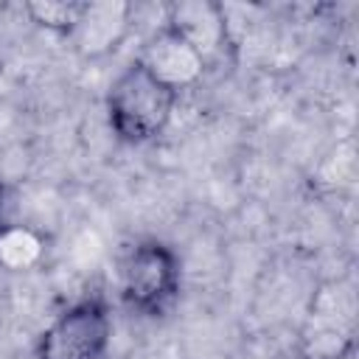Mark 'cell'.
<instances>
[{
	"label": "cell",
	"instance_id": "10",
	"mask_svg": "<svg viewBox=\"0 0 359 359\" xmlns=\"http://www.w3.org/2000/svg\"><path fill=\"white\" fill-rule=\"evenodd\" d=\"M3 202H6V188H3V182H0V230L8 224V222L3 219Z\"/></svg>",
	"mask_w": 359,
	"mask_h": 359
},
{
	"label": "cell",
	"instance_id": "1",
	"mask_svg": "<svg viewBox=\"0 0 359 359\" xmlns=\"http://www.w3.org/2000/svg\"><path fill=\"white\" fill-rule=\"evenodd\" d=\"M177 93L151 79L137 62L123 67L107 93V121L121 143L143 146L160 137L174 115Z\"/></svg>",
	"mask_w": 359,
	"mask_h": 359
},
{
	"label": "cell",
	"instance_id": "2",
	"mask_svg": "<svg viewBox=\"0 0 359 359\" xmlns=\"http://www.w3.org/2000/svg\"><path fill=\"white\" fill-rule=\"evenodd\" d=\"M180 258L168 244L157 238H140L129 244L118 261L121 300L140 317L168 314L180 297Z\"/></svg>",
	"mask_w": 359,
	"mask_h": 359
},
{
	"label": "cell",
	"instance_id": "7",
	"mask_svg": "<svg viewBox=\"0 0 359 359\" xmlns=\"http://www.w3.org/2000/svg\"><path fill=\"white\" fill-rule=\"evenodd\" d=\"M135 62L160 84H165L168 90H174L177 95L182 90L196 87L205 73L208 65L202 62V56L177 34L171 31L165 22L157 25L140 45V53L135 56Z\"/></svg>",
	"mask_w": 359,
	"mask_h": 359
},
{
	"label": "cell",
	"instance_id": "8",
	"mask_svg": "<svg viewBox=\"0 0 359 359\" xmlns=\"http://www.w3.org/2000/svg\"><path fill=\"white\" fill-rule=\"evenodd\" d=\"M45 255V238L22 224H6L0 230V266L8 272L34 269Z\"/></svg>",
	"mask_w": 359,
	"mask_h": 359
},
{
	"label": "cell",
	"instance_id": "9",
	"mask_svg": "<svg viewBox=\"0 0 359 359\" xmlns=\"http://www.w3.org/2000/svg\"><path fill=\"white\" fill-rule=\"evenodd\" d=\"M81 6L84 3L79 0H34V3H25V14L39 28L67 36L81 14Z\"/></svg>",
	"mask_w": 359,
	"mask_h": 359
},
{
	"label": "cell",
	"instance_id": "5",
	"mask_svg": "<svg viewBox=\"0 0 359 359\" xmlns=\"http://www.w3.org/2000/svg\"><path fill=\"white\" fill-rule=\"evenodd\" d=\"M165 25L202 56L208 70L233 56L227 11L216 0H177L165 8Z\"/></svg>",
	"mask_w": 359,
	"mask_h": 359
},
{
	"label": "cell",
	"instance_id": "6",
	"mask_svg": "<svg viewBox=\"0 0 359 359\" xmlns=\"http://www.w3.org/2000/svg\"><path fill=\"white\" fill-rule=\"evenodd\" d=\"M135 25V6L123 0H93L81 6V14L67 34L73 53L84 62H98L115 53Z\"/></svg>",
	"mask_w": 359,
	"mask_h": 359
},
{
	"label": "cell",
	"instance_id": "3",
	"mask_svg": "<svg viewBox=\"0 0 359 359\" xmlns=\"http://www.w3.org/2000/svg\"><path fill=\"white\" fill-rule=\"evenodd\" d=\"M112 317L98 297H84L67 306L42 331L39 359H109Z\"/></svg>",
	"mask_w": 359,
	"mask_h": 359
},
{
	"label": "cell",
	"instance_id": "4",
	"mask_svg": "<svg viewBox=\"0 0 359 359\" xmlns=\"http://www.w3.org/2000/svg\"><path fill=\"white\" fill-rule=\"evenodd\" d=\"M303 359H353V294L342 283L320 289L311 300Z\"/></svg>",
	"mask_w": 359,
	"mask_h": 359
}]
</instances>
